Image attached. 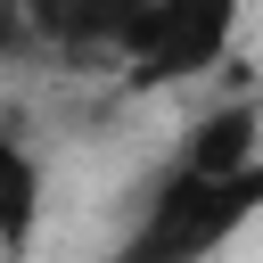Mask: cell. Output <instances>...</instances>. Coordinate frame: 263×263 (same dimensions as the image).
I'll use <instances>...</instances> for the list:
<instances>
[{"mask_svg":"<svg viewBox=\"0 0 263 263\" xmlns=\"http://www.w3.org/2000/svg\"><path fill=\"white\" fill-rule=\"evenodd\" d=\"M255 205H263V164H247V173H189V164H164L156 189H148L140 230L123 238V255H132V263H197V255L230 247Z\"/></svg>","mask_w":263,"mask_h":263,"instance_id":"obj_1","label":"cell"},{"mask_svg":"<svg viewBox=\"0 0 263 263\" xmlns=\"http://www.w3.org/2000/svg\"><path fill=\"white\" fill-rule=\"evenodd\" d=\"M238 16H247V0H148L115 33L123 82L132 90H164V82L214 74L230 58V41H238Z\"/></svg>","mask_w":263,"mask_h":263,"instance_id":"obj_2","label":"cell"},{"mask_svg":"<svg viewBox=\"0 0 263 263\" xmlns=\"http://www.w3.org/2000/svg\"><path fill=\"white\" fill-rule=\"evenodd\" d=\"M173 164H189V173H247V164H263V115H255V99L205 107V115L181 132Z\"/></svg>","mask_w":263,"mask_h":263,"instance_id":"obj_3","label":"cell"},{"mask_svg":"<svg viewBox=\"0 0 263 263\" xmlns=\"http://www.w3.org/2000/svg\"><path fill=\"white\" fill-rule=\"evenodd\" d=\"M148 0H25V33L41 49H66V58H90V49H115V33L140 16Z\"/></svg>","mask_w":263,"mask_h":263,"instance_id":"obj_4","label":"cell"},{"mask_svg":"<svg viewBox=\"0 0 263 263\" xmlns=\"http://www.w3.org/2000/svg\"><path fill=\"white\" fill-rule=\"evenodd\" d=\"M33 222H41V156L16 132H0V255H25Z\"/></svg>","mask_w":263,"mask_h":263,"instance_id":"obj_5","label":"cell"},{"mask_svg":"<svg viewBox=\"0 0 263 263\" xmlns=\"http://www.w3.org/2000/svg\"><path fill=\"white\" fill-rule=\"evenodd\" d=\"M16 49H33V33H25V0H0V58H16Z\"/></svg>","mask_w":263,"mask_h":263,"instance_id":"obj_6","label":"cell"}]
</instances>
